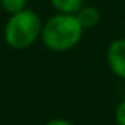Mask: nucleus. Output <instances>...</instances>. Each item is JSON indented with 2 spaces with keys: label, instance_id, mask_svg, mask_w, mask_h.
Here are the masks:
<instances>
[{
  "label": "nucleus",
  "instance_id": "obj_1",
  "mask_svg": "<svg viewBox=\"0 0 125 125\" xmlns=\"http://www.w3.org/2000/svg\"><path fill=\"white\" fill-rule=\"evenodd\" d=\"M83 35L84 29L76 14L55 13L43 22L40 40L52 52H68L81 43Z\"/></svg>",
  "mask_w": 125,
  "mask_h": 125
},
{
  "label": "nucleus",
  "instance_id": "obj_2",
  "mask_svg": "<svg viewBox=\"0 0 125 125\" xmlns=\"http://www.w3.org/2000/svg\"><path fill=\"white\" fill-rule=\"evenodd\" d=\"M43 21L38 13L25 8L16 14H10L3 27V41L14 51L32 48L41 37Z\"/></svg>",
  "mask_w": 125,
  "mask_h": 125
},
{
  "label": "nucleus",
  "instance_id": "obj_3",
  "mask_svg": "<svg viewBox=\"0 0 125 125\" xmlns=\"http://www.w3.org/2000/svg\"><path fill=\"white\" fill-rule=\"evenodd\" d=\"M109 71L119 79H125V38H116L106 49Z\"/></svg>",
  "mask_w": 125,
  "mask_h": 125
},
{
  "label": "nucleus",
  "instance_id": "obj_4",
  "mask_svg": "<svg viewBox=\"0 0 125 125\" xmlns=\"http://www.w3.org/2000/svg\"><path fill=\"white\" fill-rule=\"evenodd\" d=\"M76 18L84 30H87V29H94L98 25V22L101 21V11L94 5H84L76 13Z\"/></svg>",
  "mask_w": 125,
  "mask_h": 125
},
{
  "label": "nucleus",
  "instance_id": "obj_5",
  "mask_svg": "<svg viewBox=\"0 0 125 125\" xmlns=\"http://www.w3.org/2000/svg\"><path fill=\"white\" fill-rule=\"evenodd\" d=\"M55 13L62 14H76L84 6V0H49Z\"/></svg>",
  "mask_w": 125,
  "mask_h": 125
},
{
  "label": "nucleus",
  "instance_id": "obj_6",
  "mask_svg": "<svg viewBox=\"0 0 125 125\" xmlns=\"http://www.w3.org/2000/svg\"><path fill=\"white\" fill-rule=\"evenodd\" d=\"M0 8L8 14H16L27 8V0H0Z\"/></svg>",
  "mask_w": 125,
  "mask_h": 125
},
{
  "label": "nucleus",
  "instance_id": "obj_7",
  "mask_svg": "<svg viewBox=\"0 0 125 125\" xmlns=\"http://www.w3.org/2000/svg\"><path fill=\"white\" fill-rule=\"evenodd\" d=\"M114 119L117 125H125V98L119 101V104L114 109Z\"/></svg>",
  "mask_w": 125,
  "mask_h": 125
},
{
  "label": "nucleus",
  "instance_id": "obj_8",
  "mask_svg": "<svg viewBox=\"0 0 125 125\" xmlns=\"http://www.w3.org/2000/svg\"><path fill=\"white\" fill-rule=\"evenodd\" d=\"M43 125H74L71 120L68 119H62V117H55V119H49L48 122H44Z\"/></svg>",
  "mask_w": 125,
  "mask_h": 125
}]
</instances>
